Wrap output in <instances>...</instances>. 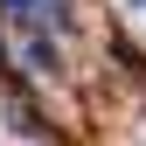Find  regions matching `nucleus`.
I'll use <instances>...</instances> for the list:
<instances>
[{"mask_svg": "<svg viewBox=\"0 0 146 146\" xmlns=\"http://www.w3.org/2000/svg\"><path fill=\"white\" fill-rule=\"evenodd\" d=\"M0 42H7V56L21 63L28 77H42V70H56V42H49V35H21V28H7Z\"/></svg>", "mask_w": 146, "mask_h": 146, "instance_id": "f257e3e1", "label": "nucleus"}]
</instances>
